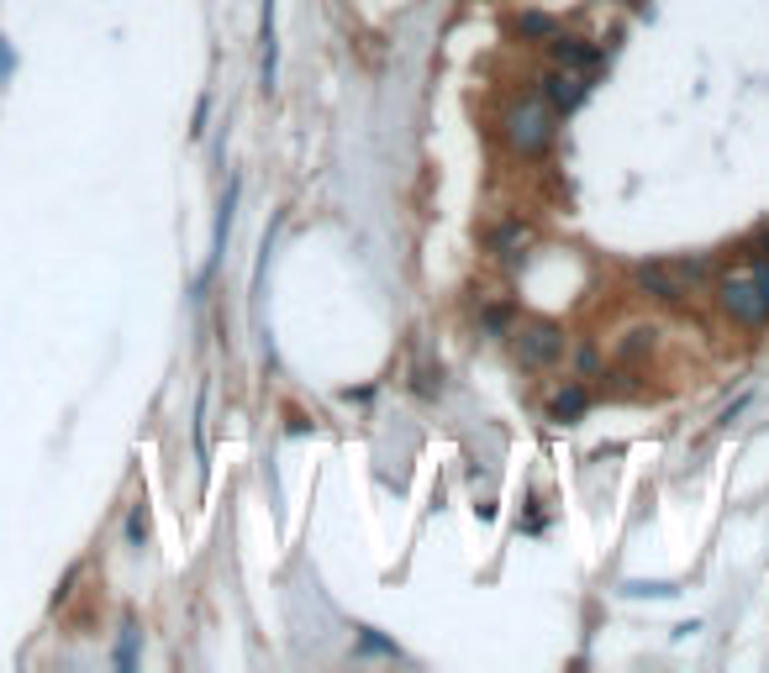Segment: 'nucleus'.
I'll list each match as a JSON object with an SVG mask.
<instances>
[{
    "mask_svg": "<svg viewBox=\"0 0 769 673\" xmlns=\"http://www.w3.org/2000/svg\"><path fill=\"white\" fill-rule=\"evenodd\" d=\"M411 390L422 400H432V395H443V369H432V363H422L417 374H411Z\"/></svg>",
    "mask_w": 769,
    "mask_h": 673,
    "instance_id": "13",
    "label": "nucleus"
},
{
    "mask_svg": "<svg viewBox=\"0 0 769 673\" xmlns=\"http://www.w3.org/2000/svg\"><path fill=\"white\" fill-rule=\"evenodd\" d=\"M575 363H580V374H596V369H601V353H596V348H580V353H575Z\"/></svg>",
    "mask_w": 769,
    "mask_h": 673,
    "instance_id": "17",
    "label": "nucleus"
},
{
    "mask_svg": "<svg viewBox=\"0 0 769 673\" xmlns=\"http://www.w3.org/2000/svg\"><path fill=\"white\" fill-rule=\"evenodd\" d=\"M653 336H659V327H628L622 342H617V358H643L653 348Z\"/></svg>",
    "mask_w": 769,
    "mask_h": 673,
    "instance_id": "11",
    "label": "nucleus"
},
{
    "mask_svg": "<svg viewBox=\"0 0 769 673\" xmlns=\"http://www.w3.org/2000/svg\"><path fill=\"white\" fill-rule=\"evenodd\" d=\"M280 53H274V6H263V90H274Z\"/></svg>",
    "mask_w": 769,
    "mask_h": 673,
    "instance_id": "10",
    "label": "nucleus"
},
{
    "mask_svg": "<svg viewBox=\"0 0 769 673\" xmlns=\"http://www.w3.org/2000/svg\"><path fill=\"white\" fill-rule=\"evenodd\" d=\"M586 96H590V74H586V69H565V63H553L543 80H538V100L553 106V111H575Z\"/></svg>",
    "mask_w": 769,
    "mask_h": 673,
    "instance_id": "4",
    "label": "nucleus"
},
{
    "mask_svg": "<svg viewBox=\"0 0 769 673\" xmlns=\"http://www.w3.org/2000/svg\"><path fill=\"white\" fill-rule=\"evenodd\" d=\"M717 305L738 327H765L769 321V263H749L717 279Z\"/></svg>",
    "mask_w": 769,
    "mask_h": 673,
    "instance_id": "1",
    "label": "nucleus"
},
{
    "mask_svg": "<svg viewBox=\"0 0 769 673\" xmlns=\"http://www.w3.org/2000/svg\"><path fill=\"white\" fill-rule=\"evenodd\" d=\"M148 536V515H142V505L132 515H127V542H142Z\"/></svg>",
    "mask_w": 769,
    "mask_h": 673,
    "instance_id": "16",
    "label": "nucleus"
},
{
    "mask_svg": "<svg viewBox=\"0 0 769 673\" xmlns=\"http://www.w3.org/2000/svg\"><path fill=\"white\" fill-rule=\"evenodd\" d=\"M632 284H638L643 295H653L659 305H686L690 300V284L675 274L669 263H638V269H632Z\"/></svg>",
    "mask_w": 769,
    "mask_h": 673,
    "instance_id": "5",
    "label": "nucleus"
},
{
    "mask_svg": "<svg viewBox=\"0 0 769 673\" xmlns=\"http://www.w3.org/2000/svg\"><path fill=\"white\" fill-rule=\"evenodd\" d=\"M517 358H522V369H553L565 358V327L527 321L522 332H517Z\"/></svg>",
    "mask_w": 769,
    "mask_h": 673,
    "instance_id": "3",
    "label": "nucleus"
},
{
    "mask_svg": "<svg viewBox=\"0 0 769 673\" xmlns=\"http://www.w3.org/2000/svg\"><path fill=\"white\" fill-rule=\"evenodd\" d=\"M527 242H532V227H527V221H507V227H496V232H490V253L517 258Z\"/></svg>",
    "mask_w": 769,
    "mask_h": 673,
    "instance_id": "8",
    "label": "nucleus"
},
{
    "mask_svg": "<svg viewBox=\"0 0 769 673\" xmlns=\"http://www.w3.org/2000/svg\"><path fill=\"white\" fill-rule=\"evenodd\" d=\"M586 405H590L586 384H569V390H559V395H553V405H548V421H559V426H565V421H580V416H586Z\"/></svg>",
    "mask_w": 769,
    "mask_h": 673,
    "instance_id": "7",
    "label": "nucleus"
},
{
    "mask_svg": "<svg viewBox=\"0 0 769 673\" xmlns=\"http://www.w3.org/2000/svg\"><path fill=\"white\" fill-rule=\"evenodd\" d=\"M548 53H553V63H565V69H586V74L601 63V48H596V42L565 38V32H553V38H548Z\"/></svg>",
    "mask_w": 769,
    "mask_h": 673,
    "instance_id": "6",
    "label": "nucleus"
},
{
    "mask_svg": "<svg viewBox=\"0 0 769 673\" xmlns=\"http://www.w3.org/2000/svg\"><path fill=\"white\" fill-rule=\"evenodd\" d=\"M11 74V48H6V38H0V80Z\"/></svg>",
    "mask_w": 769,
    "mask_h": 673,
    "instance_id": "19",
    "label": "nucleus"
},
{
    "mask_svg": "<svg viewBox=\"0 0 769 673\" xmlns=\"http://www.w3.org/2000/svg\"><path fill=\"white\" fill-rule=\"evenodd\" d=\"M511 32H517V38H553V32H559V21L548 17V11H522V17L511 21Z\"/></svg>",
    "mask_w": 769,
    "mask_h": 673,
    "instance_id": "9",
    "label": "nucleus"
},
{
    "mask_svg": "<svg viewBox=\"0 0 769 673\" xmlns=\"http://www.w3.org/2000/svg\"><path fill=\"white\" fill-rule=\"evenodd\" d=\"M669 269H675V274L686 279L690 290H696V284H707V279H711V258H675Z\"/></svg>",
    "mask_w": 769,
    "mask_h": 673,
    "instance_id": "12",
    "label": "nucleus"
},
{
    "mask_svg": "<svg viewBox=\"0 0 769 673\" xmlns=\"http://www.w3.org/2000/svg\"><path fill=\"white\" fill-rule=\"evenodd\" d=\"M486 327H490V332H501V327H507V311H501V305H496V311H486Z\"/></svg>",
    "mask_w": 769,
    "mask_h": 673,
    "instance_id": "18",
    "label": "nucleus"
},
{
    "mask_svg": "<svg viewBox=\"0 0 769 673\" xmlns=\"http://www.w3.org/2000/svg\"><path fill=\"white\" fill-rule=\"evenodd\" d=\"M132 663H138V626H127L117 642V669H132Z\"/></svg>",
    "mask_w": 769,
    "mask_h": 673,
    "instance_id": "14",
    "label": "nucleus"
},
{
    "mask_svg": "<svg viewBox=\"0 0 769 673\" xmlns=\"http://www.w3.org/2000/svg\"><path fill=\"white\" fill-rule=\"evenodd\" d=\"M749 263H769V221L749 238Z\"/></svg>",
    "mask_w": 769,
    "mask_h": 673,
    "instance_id": "15",
    "label": "nucleus"
},
{
    "mask_svg": "<svg viewBox=\"0 0 769 673\" xmlns=\"http://www.w3.org/2000/svg\"><path fill=\"white\" fill-rule=\"evenodd\" d=\"M501 132H507L511 153L543 159L548 148H553V106H543V100H517V106H507V117H501Z\"/></svg>",
    "mask_w": 769,
    "mask_h": 673,
    "instance_id": "2",
    "label": "nucleus"
}]
</instances>
